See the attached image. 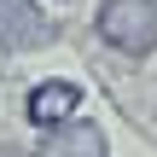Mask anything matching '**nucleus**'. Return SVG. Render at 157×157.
<instances>
[{
  "instance_id": "nucleus-4",
  "label": "nucleus",
  "mask_w": 157,
  "mask_h": 157,
  "mask_svg": "<svg viewBox=\"0 0 157 157\" xmlns=\"http://www.w3.org/2000/svg\"><path fill=\"white\" fill-rule=\"evenodd\" d=\"M76 105H82V87H76V82H41V87H29L23 117H29L35 128H58V122L76 117Z\"/></svg>"
},
{
  "instance_id": "nucleus-1",
  "label": "nucleus",
  "mask_w": 157,
  "mask_h": 157,
  "mask_svg": "<svg viewBox=\"0 0 157 157\" xmlns=\"http://www.w3.org/2000/svg\"><path fill=\"white\" fill-rule=\"evenodd\" d=\"M99 41L122 58L157 52V0H105L99 6Z\"/></svg>"
},
{
  "instance_id": "nucleus-5",
  "label": "nucleus",
  "mask_w": 157,
  "mask_h": 157,
  "mask_svg": "<svg viewBox=\"0 0 157 157\" xmlns=\"http://www.w3.org/2000/svg\"><path fill=\"white\" fill-rule=\"evenodd\" d=\"M0 157H35V151H23V146H0Z\"/></svg>"
},
{
  "instance_id": "nucleus-3",
  "label": "nucleus",
  "mask_w": 157,
  "mask_h": 157,
  "mask_svg": "<svg viewBox=\"0 0 157 157\" xmlns=\"http://www.w3.org/2000/svg\"><path fill=\"white\" fill-rule=\"evenodd\" d=\"M35 157H111L105 151V134H99V122H58V128H47V140L35 146Z\"/></svg>"
},
{
  "instance_id": "nucleus-2",
  "label": "nucleus",
  "mask_w": 157,
  "mask_h": 157,
  "mask_svg": "<svg viewBox=\"0 0 157 157\" xmlns=\"http://www.w3.org/2000/svg\"><path fill=\"white\" fill-rule=\"evenodd\" d=\"M58 35V23L35 6V0H0V47L6 52H35Z\"/></svg>"
}]
</instances>
